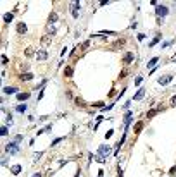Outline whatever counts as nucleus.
I'll list each match as a JSON object with an SVG mask.
<instances>
[{
    "instance_id": "c756f323",
    "label": "nucleus",
    "mask_w": 176,
    "mask_h": 177,
    "mask_svg": "<svg viewBox=\"0 0 176 177\" xmlns=\"http://www.w3.org/2000/svg\"><path fill=\"white\" fill-rule=\"evenodd\" d=\"M140 83H142V77H140V76H138V77L135 79V84H136V86H140Z\"/></svg>"
},
{
    "instance_id": "7c9ffc66",
    "label": "nucleus",
    "mask_w": 176,
    "mask_h": 177,
    "mask_svg": "<svg viewBox=\"0 0 176 177\" xmlns=\"http://www.w3.org/2000/svg\"><path fill=\"white\" fill-rule=\"evenodd\" d=\"M126 76H128V71H123L121 74H119V77H126Z\"/></svg>"
},
{
    "instance_id": "1a4fd4ad",
    "label": "nucleus",
    "mask_w": 176,
    "mask_h": 177,
    "mask_svg": "<svg viewBox=\"0 0 176 177\" xmlns=\"http://www.w3.org/2000/svg\"><path fill=\"white\" fill-rule=\"evenodd\" d=\"M71 5H72V16L76 17L78 16V10H79V2H72Z\"/></svg>"
},
{
    "instance_id": "f3484780",
    "label": "nucleus",
    "mask_w": 176,
    "mask_h": 177,
    "mask_svg": "<svg viewBox=\"0 0 176 177\" xmlns=\"http://www.w3.org/2000/svg\"><path fill=\"white\" fill-rule=\"evenodd\" d=\"M28 98H29V95H28V93H19V95H17V100H19V101L28 100Z\"/></svg>"
},
{
    "instance_id": "cd10ccee",
    "label": "nucleus",
    "mask_w": 176,
    "mask_h": 177,
    "mask_svg": "<svg viewBox=\"0 0 176 177\" xmlns=\"http://www.w3.org/2000/svg\"><path fill=\"white\" fill-rule=\"evenodd\" d=\"M16 110H17V112H24V110H26V105H19Z\"/></svg>"
},
{
    "instance_id": "6ab92c4d",
    "label": "nucleus",
    "mask_w": 176,
    "mask_h": 177,
    "mask_svg": "<svg viewBox=\"0 0 176 177\" xmlns=\"http://www.w3.org/2000/svg\"><path fill=\"white\" fill-rule=\"evenodd\" d=\"M74 101H76V105H78V107H85V105H86V103H85V100H83V98H76Z\"/></svg>"
},
{
    "instance_id": "b1692460",
    "label": "nucleus",
    "mask_w": 176,
    "mask_h": 177,
    "mask_svg": "<svg viewBox=\"0 0 176 177\" xmlns=\"http://www.w3.org/2000/svg\"><path fill=\"white\" fill-rule=\"evenodd\" d=\"M4 21H5V23H10V21H12V14H5V16H4Z\"/></svg>"
},
{
    "instance_id": "2eb2a0df",
    "label": "nucleus",
    "mask_w": 176,
    "mask_h": 177,
    "mask_svg": "<svg viewBox=\"0 0 176 177\" xmlns=\"http://www.w3.org/2000/svg\"><path fill=\"white\" fill-rule=\"evenodd\" d=\"M88 47H90V41H83L81 45H79V50H81V53L88 50Z\"/></svg>"
},
{
    "instance_id": "dca6fc26",
    "label": "nucleus",
    "mask_w": 176,
    "mask_h": 177,
    "mask_svg": "<svg viewBox=\"0 0 176 177\" xmlns=\"http://www.w3.org/2000/svg\"><path fill=\"white\" fill-rule=\"evenodd\" d=\"M169 81H171V76H162V77L159 79V83H160V84H167Z\"/></svg>"
},
{
    "instance_id": "2f4dec72",
    "label": "nucleus",
    "mask_w": 176,
    "mask_h": 177,
    "mask_svg": "<svg viewBox=\"0 0 176 177\" xmlns=\"http://www.w3.org/2000/svg\"><path fill=\"white\" fill-rule=\"evenodd\" d=\"M7 62H9V60H7V57H5V55H2V64H7Z\"/></svg>"
},
{
    "instance_id": "ddd939ff",
    "label": "nucleus",
    "mask_w": 176,
    "mask_h": 177,
    "mask_svg": "<svg viewBox=\"0 0 176 177\" xmlns=\"http://www.w3.org/2000/svg\"><path fill=\"white\" fill-rule=\"evenodd\" d=\"M142 129H143V124H142V122H136L133 131H135V134H140V131H142Z\"/></svg>"
},
{
    "instance_id": "bb28decb",
    "label": "nucleus",
    "mask_w": 176,
    "mask_h": 177,
    "mask_svg": "<svg viewBox=\"0 0 176 177\" xmlns=\"http://www.w3.org/2000/svg\"><path fill=\"white\" fill-rule=\"evenodd\" d=\"M7 134V127H0V136H5Z\"/></svg>"
},
{
    "instance_id": "7ed1b4c3",
    "label": "nucleus",
    "mask_w": 176,
    "mask_h": 177,
    "mask_svg": "<svg viewBox=\"0 0 176 177\" xmlns=\"http://www.w3.org/2000/svg\"><path fill=\"white\" fill-rule=\"evenodd\" d=\"M124 43H126V40H124V38H121V40L114 41V43H112V50H121Z\"/></svg>"
},
{
    "instance_id": "473e14b6",
    "label": "nucleus",
    "mask_w": 176,
    "mask_h": 177,
    "mask_svg": "<svg viewBox=\"0 0 176 177\" xmlns=\"http://www.w3.org/2000/svg\"><path fill=\"white\" fill-rule=\"evenodd\" d=\"M33 177H41V174H35V175H33Z\"/></svg>"
},
{
    "instance_id": "9d476101",
    "label": "nucleus",
    "mask_w": 176,
    "mask_h": 177,
    "mask_svg": "<svg viewBox=\"0 0 176 177\" xmlns=\"http://www.w3.org/2000/svg\"><path fill=\"white\" fill-rule=\"evenodd\" d=\"M36 58H38L40 62H41V60H45V58H47V52H43V50H40L38 53H36Z\"/></svg>"
},
{
    "instance_id": "c85d7f7f",
    "label": "nucleus",
    "mask_w": 176,
    "mask_h": 177,
    "mask_svg": "<svg viewBox=\"0 0 176 177\" xmlns=\"http://www.w3.org/2000/svg\"><path fill=\"white\" fill-rule=\"evenodd\" d=\"M169 105H171V107H176V95L171 98V103H169Z\"/></svg>"
},
{
    "instance_id": "412c9836",
    "label": "nucleus",
    "mask_w": 176,
    "mask_h": 177,
    "mask_svg": "<svg viewBox=\"0 0 176 177\" xmlns=\"http://www.w3.org/2000/svg\"><path fill=\"white\" fill-rule=\"evenodd\" d=\"M143 95H145V91H143V90H140V91H138V93L135 95V100H140V98H143Z\"/></svg>"
},
{
    "instance_id": "5701e85b",
    "label": "nucleus",
    "mask_w": 176,
    "mask_h": 177,
    "mask_svg": "<svg viewBox=\"0 0 176 177\" xmlns=\"http://www.w3.org/2000/svg\"><path fill=\"white\" fill-rule=\"evenodd\" d=\"M155 114H157V110H149V114H147V119H152Z\"/></svg>"
},
{
    "instance_id": "a878e982",
    "label": "nucleus",
    "mask_w": 176,
    "mask_h": 177,
    "mask_svg": "<svg viewBox=\"0 0 176 177\" xmlns=\"http://www.w3.org/2000/svg\"><path fill=\"white\" fill-rule=\"evenodd\" d=\"M19 172H21V167H19V165L12 167V174H19Z\"/></svg>"
},
{
    "instance_id": "aec40b11",
    "label": "nucleus",
    "mask_w": 176,
    "mask_h": 177,
    "mask_svg": "<svg viewBox=\"0 0 176 177\" xmlns=\"http://www.w3.org/2000/svg\"><path fill=\"white\" fill-rule=\"evenodd\" d=\"M129 122H131V112H128L126 117H124V124H126V126H129Z\"/></svg>"
},
{
    "instance_id": "f257e3e1",
    "label": "nucleus",
    "mask_w": 176,
    "mask_h": 177,
    "mask_svg": "<svg viewBox=\"0 0 176 177\" xmlns=\"http://www.w3.org/2000/svg\"><path fill=\"white\" fill-rule=\"evenodd\" d=\"M155 12H157V16H159V17H162V16H166V14H167V7H164V5H157V7H155Z\"/></svg>"
},
{
    "instance_id": "393cba45",
    "label": "nucleus",
    "mask_w": 176,
    "mask_h": 177,
    "mask_svg": "<svg viewBox=\"0 0 176 177\" xmlns=\"http://www.w3.org/2000/svg\"><path fill=\"white\" fill-rule=\"evenodd\" d=\"M159 40H160V34H157V36H155V38H154V40L150 41V47H154V45H155V43H157Z\"/></svg>"
},
{
    "instance_id": "20e7f679",
    "label": "nucleus",
    "mask_w": 176,
    "mask_h": 177,
    "mask_svg": "<svg viewBox=\"0 0 176 177\" xmlns=\"http://www.w3.org/2000/svg\"><path fill=\"white\" fill-rule=\"evenodd\" d=\"M41 47H47V45H50V43H52V36L50 34H45V36H41Z\"/></svg>"
},
{
    "instance_id": "39448f33",
    "label": "nucleus",
    "mask_w": 176,
    "mask_h": 177,
    "mask_svg": "<svg viewBox=\"0 0 176 177\" xmlns=\"http://www.w3.org/2000/svg\"><path fill=\"white\" fill-rule=\"evenodd\" d=\"M19 77H21V81H31L33 79V74H31V72H21Z\"/></svg>"
},
{
    "instance_id": "0eeeda50",
    "label": "nucleus",
    "mask_w": 176,
    "mask_h": 177,
    "mask_svg": "<svg viewBox=\"0 0 176 177\" xmlns=\"http://www.w3.org/2000/svg\"><path fill=\"white\" fill-rule=\"evenodd\" d=\"M123 62L126 64V65H128V64H131V62H133V53H131V52H128V53L123 57Z\"/></svg>"
},
{
    "instance_id": "4be33fe9",
    "label": "nucleus",
    "mask_w": 176,
    "mask_h": 177,
    "mask_svg": "<svg viewBox=\"0 0 176 177\" xmlns=\"http://www.w3.org/2000/svg\"><path fill=\"white\" fill-rule=\"evenodd\" d=\"M24 53H26L28 57H31V55L35 53V48H31V47H29V48H26V52H24Z\"/></svg>"
},
{
    "instance_id": "6e6552de",
    "label": "nucleus",
    "mask_w": 176,
    "mask_h": 177,
    "mask_svg": "<svg viewBox=\"0 0 176 177\" xmlns=\"http://www.w3.org/2000/svg\"><path fill=\"white\" fill-rule=\"evenodd\" d=\"M109 151H111V148H109V146H100V148H98V157H102V155H107Z\"/></svg>"
},
{
    "instance_id": "9b49d317",
    "label": "nucleus",
    "mask_w": 176,
    "mask_h": 177,
    "mask_svg": "<svg viewBox=\"0 0 176 177\" xmlns=\"http://www.w3.org/2000/svg\"><path fill=\"white\" fill-rule=\"evenodd\" d=\"M57 14L55 12H52V14H50V17H48V24H54V23H57Z\"/></svg>"
},
{
    "instance_id": "f03ea898",
    "label": "nucleus",
    "mask_w": 176,
    "mask_h": 177,
    "mask_svg": "<svg viewBox=\"0 0 176 177\" xmlns=\"http://www.w3.org/2000/svg\"><path fill=\"white\" fill-rule=\"evenodd\" d=\"M5 151H9V153H17L19 148H17V144H16V143H9V144L5 146Z\"/></svg>"
},
{
    "instance_id": "4468645a",
    "label": "nucleus",
    "mask_w": 176,
    "mask_h": 177,
    "mask_svg": "<svg viewBox=\"0 0 176 177\" xmlns=\"http://www.w3.org/2000/svg\"><path fill=\"white\" fill-rule=\"evenodd\" d=\"M64 76L66 77H71L72 76V67H71V65H67V67L64 69Z\"/></svg>"
},
{
    "instance_id": "f8f14e48",
    "label": "nucleus",
    "mask_w": 176,
    "mask_h": 177,
    "mask_svg": "<svg viewBox=\"0 0 176 177\" xmlns=\"http://www.w3.org/2000/svg\"><path fill=\"white\" fill-rule=\"evenodd\" d=\"M4 91H5L7 95H12V93H17V88H14V86H7Z\"/></svg>"
},
{
    "instance_id": "a211bd4d",
    "label": "nucleus",
    "mask_w": 176,
    "mask_h": 177,
    "mask_svg": "<svg viewBox=\"0 0 176 177\" xmlns=\"http://www.w3.org/2000/svg\"><path fill=\"white\" fill-rule=\"evenodd\" d=\"M157 60H159V58H157V57H154L152 60L149 62V69H152V67H155V65H157Z\"/></svg>"
},
{
    "instance_id": "423d86ee",
    "label": "nucleus",
    "mask_w": 176,
    "mask_h": 177,
    "mask_svg": "<svg viewBox=\"0 0 176 177\" xmlns=\"http://www.w3.org/2000/svg\"><path fill=\"white\" fill-rule=\"evenodd\" d=\"M16 29H17V33H19V34H24V33H26V31H28V26H26V24H24V23H19V24H17V28H16Z\"/></svg>"
}]
</instances>
